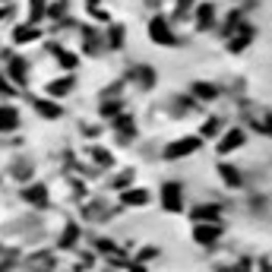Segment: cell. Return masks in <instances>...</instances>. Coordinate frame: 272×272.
I'll return each instance as SVG.
<instances>
[{
  "label": "cell",
  "instance_id": "obj_1",
  "mask_svg": "<svg viewBox=\"0 0 272 272\" xmlns=\"http://www.w3.org/2000/svg\"><path fill=\"white\" fill-rule=\"evenodd\" d=\"M16 123H19V117H16L13 108H0V130H13Z\"/></svg>",
  "mask_w": 272,
  "mask_h": 272
},
{
  "label": "cell",
  "instance_id": "obj_2",
  "mask_svg": "<svg viewBox=\"0 0 272 272\" xmlns=\"http://www.w3.org/2000/svg\"><path fill=\"white\" fill-rule=\"evenodd\" d=\"M10 76H13L16 82H23V76H26V60H19V57H16V60L10 64Z\"/></svg>",
  "mask_w": 272,
  "mask_h": 272
},
{
  "label": "cell",
  "instance_id": "obj_3",
  "mask_svg": "<svg viewBox=\"0 0 272 272\" xmlns=\"http://www.w3.org/2000/svg\"><path fill=\"white\" fill-rule=\"evenodd\" d=\"M152 38H158V41H165V45H171L174 38L165 32V23H152Z\"/></svg>",
  "mask_w": 272,
  "mask_h": 272
},
{
  "label": "cell",
  "instance_id": "obj_4",
  "mask_svg": "<svg viewBox=\"0 0 272 272\" xmlns=\"http://www.w3.org/2000/svg\"><path fill=\"white\" fill-rule=\"evenodd\" d=\"M38 111L48 114V117H57V114H60V108H57V104H48V101H38Z\"/></svg>",
  "mask_w": 272,
  "mask_h": 272
},
{
  "label": "cell",
  "instance_id": "obj_5",
  "mask_svg": "<svg viewBox=\"0 0 272 272\" xmlns=\"http://www.w3.org/2000/svg\"><path fill=\"white\" fill-rule=\"evenodd\" d=\"M70 89H73V82L64 79V82H57V86H51V92H54V95H64V92H70Z\"/></svg>",
  "mask_w": 272,
  "mask_h": 272
},
{
  "label": "cell",
  "instance_id": "obj_6",
  "mask_svg": "<svg viewBox=\"0 0 272 272\" xmlns=\"http://www.w3.org/2000/svg\"><path fill=\"white\" fill-rule=\"evenodd\" d=\"M35 35H38L35 29H29V32H26V29H19V32H16V41H32Z\"/></svg>",
  "mask_w": 272,
  "mask_h": 272
},
{
  "label": "cell",
  "instance_id": "obj_7",
  "mask_svg": "<svg viewBox=\"0 0 272 272\" xmlns=\"http://www.w3.org/2000/svg\"><path fill=\"white\" fill-rule=\"evenodd\" d=\"M222 174L228 177V184H241V180H238V171H231V168H222Z\"/></svg>",
  "mask_w": 272,
  "mask_h": 272
}]
</instances>
